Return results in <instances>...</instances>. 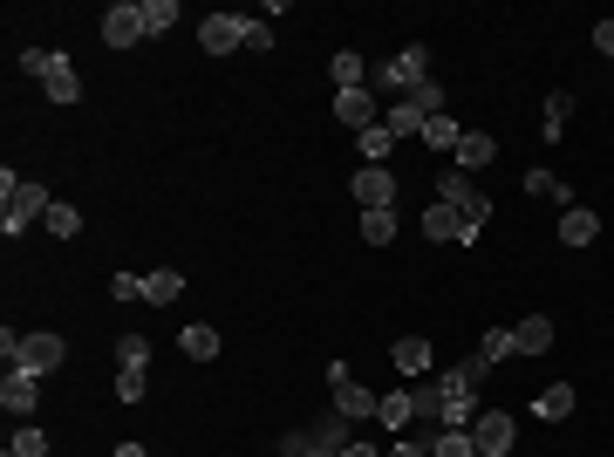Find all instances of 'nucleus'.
Returning <instances> with one entry per match:
<instances>
[{"instance_id": "nucleus-23", "label": "nucleus", "mask_w": 614, "mask_h": 457, "mask_svg": "<svg viewBox=\"0 0 614 457\" xmlns=\"http://www.w3.org/2000/svg\"><path fill=\"white\" fill-rule=\"evenodd\" d=\"M539 417L546 423H567L574 417V389H567V382H553V389H539V403H533Z\"/></svg>"}, {"instance_id": "nucleus-6", "label": "nucleus", "mask_w": 614, "mask_h": 457, "mask_svg": "<svg viewBox=\"0 0 614 457\" xmlns=\"http://www.w3.org/2000/svg\"><path fill=\"white\" fill-rule=\"evenodd\" d=\"M198 48H205V55L246 48V14H205V21H198Z\"/></svg>"}, {"instance_id": "nucleus-5", "label": "nucleus", "mask_w": 614, "mask_h": 457, "mask_svg": "<svg viewBox=\"0 0 614 457\" xmlns=\"http://www.w3.org/2000/svg\"><path fill=\"white\" fill-rule=\"evenodd\" d=\"M512 437H519V423L505 417V410H478V417H471V444H478V457H512Z\"/></svg>"}, {"instance_id": "nucleus-27", "label": "nucleus", "mask_w": 614, "mask_h": 457, "mask_svg": "<svg viewBox=\"0 0 614 457\" xmlns=\"http://www.w3.org/2000/svg\"><path fill=\"white\" fill-rule=\"evenodd\" d=\"M458 137H464V130H458V123H451V110H444V116H430V123H423V144H430V151H458Z\"/></svg>"}, {"instance_id": "nucleus-37", "label": "nucleus", "mask_w": 614, "mask_h": 457, "mask_svg": "<svg viewBox=\"0 0 614 457\" xmlns=\"http://www.w3.org/2000/svg\"><path fill=\"white\" fill-rule=\"evenodd\" d=\"M485 369H492V362H485V355H464V362H451V376H458V382H471V389H478V382H485Z\"/></svg>"}, {"instance_id": "nucleus-39", "label": "nucleus", "mask_w": 614, "mask_h": 457, "mask_svg": "<svg viewBox=\"0 0 614 457\" xmlns=\"http://www.w3.org/2000/svg\"><path fill=\"white\" fill-rule=\"evenodd\" d=\"M110 294H116V301H144V273H116Z\"/></svg>"}, {"instance_id": "nucleus-16", "label": "nucleus", "mask_w": 614, "mask_h": 457, "mask_svg": "<svg viewBox=\"0 0 614 457\" xmlns=\"http://www.w3.org/2000/svg\"><path fill=\"white\" fill-rule=\"evenodd\" d=\"M512 342H519V355H546V348H553V321H546V314H526V321L512 328Z\"/></svg>"}, {"instance_id": "nucleus-4", "label": "nucleus", "mask_w": 614, "mask_h": 457, "mask_svg": "<svg viewBox=\"0 0 614 457\" xmlns=\"http://www.w3.org/2000/svg\"><path fill=\"white\" fill-rule=\"evenodd\" d=\"M62 362H69V348H62V335H48V328H41V335H21L14 355H7V369H28V376H55Z\"/></svg>"}, {"instance_id": "nucleus-30", "label": "nucleus", "mask_w": 614, "mask_h": 457, "mask_svg": "<svg viewBox=\"0 0 614 457\" xmlns=\"http://www.w3.org/2000/svg\"><path fill=\"white\" fill-rule=\"evenodd\" d=\"M403 103H410V110H417L423 123H430V116H444V89H437V82H417V89H410Z\"/></svg>"}, {"instance_id": "nucleus-31", "label": "nucleus", "mask_w": 614, "mask_h": 457, "mask_svg": "<svg viewBox=\"0 0 614 457\" xmlns=\"http://www.w3.org/2000/svg\"><path fill=\"white\" fill-rule=\"evenodd\" d=\"M567 116H574V96H567V89H553V96H546V130H539V137H560V130H567Z\"/></svg>"}, {"instance_id": "nucleus-26", "label": "nucleus", "mask_w": 614, "mask_h": 457, "mask_svg": "<svg viewBox=\"0 0 614 457\" xmlns=\"http://www.w3.org/2000/svg\"><path fill=\"white\" fill-rule=\"evenodd\" d=\"M178 348H185V355H192V362H212V355H219V335H212V328H205V321H192V328H185V335H178Z\"/></svg>"}, {"instance_id": "nucleus-29", "label": "nucleus", "mask_w": 614, "mask_h": 457, "mask_svg": "<svg viewBox=\"0 0 614 457\" xmlns=\"http://www.w3.org/2000/svg\"><path fill=\"white\" fill-rule=\"evenodd\" d=\"M41 226L55 232V239H76V232H82V212H76V205H62V198H55V205H48V219H41Z\"/></svg>"}, {"instance_id": "nucleus-12", "label": "nucleus", "mask_w": 614, "mask_h": 457, "mask_svg": "<svg viewBox=\"0 0 614 457\" xmlns=\"http://www.w3.org/2000/svg\"><path fill=\"white\" fill-rule=\"evenodd\" d=\"M594 239H601V219L587 205H567L560 212V246H594Z\"/></svg>"}, {"instance_id": "nucleus-22", "label": "nucleus", "mask_w": 614, "mask_h": 457, "mask_svg": "<svg viewBox=\"0 0 614 457\" xmlns=\"http://www.w3.org/2000/svg\"><path fill=\"white\" fill-rule=\"evenodd\" d=\"M423 239H464V219L451 212V205H444V198L423 212Z\"/></svg>"}, {"instance_id": "nucleus-24", "label": "nucleus", "mask_w": 614, "mask_h": 457, "mask_svg": "<svg viewBox=\"0 0 614 457\" xmlns=\"http://www.w3.org/2000/svg\"><path fill=\"white\" fill-rule=\"evenodd\" d=\"M410 417H417V396H410V389H396V396H383V410H376V423H383V430H403Z\"/></svg>"}, {"instance_id": "nucleus-28", "label": "nucleus", "mask_w": 614, "mask_h": 457, "mask_svg": "<svg viewBox=\"0 0 614 457\" xmlns=\"http://www.w3.org/2000/svg\"><path fill=\"white\" fill-rule=\"evenodd\" d=\"M144 389H151V369H116V403H144Z\"/></svg>"}, {"instance_id": "nucleus-41", "label": "nucleus", "mask_w": 614, "mask_h": 457, "mask_svg": "<svg viewBox=\"0 0 614 457\" xmlns=\"http://www.w3.org/2000/svg\"><path fill=\"white\" fill-rule=\"evenodd\" d=\"M21 69H28V76H48V69H55V55H48V48H28V55H21Z\"/></svg>"}, {"instance_id": "nucleus-3", "label": "nucleus", "mask_w": 614, "mask_h": 457, "mask_svg": "<svg viewBox=\"0 0 614 457\" xmlns=\"http://www.w3.org/2000/svg\"><path fill=\"white\" fill-rule=\"evenodd\" d=\"M437 198H444L471 232H485V219H492V198L471 185V171H444V178H437Z\"/></svg>"}, {"instance_id": "nucleus-10", "label": "nucleus", "mask_w": 614, "mask_h": 457, "mask_svg": "<svg viewBox=\"0 0 614 457\" xmlns=\"http://www.w3.org/2000/svg\"><path fill=\"white\" fill-rule=\"evenodd\" d=\"M335 116H342L348 130H369V123H383V110H376V89H335Z\"/></svg>"}, {"instance_id": "nucleus-20", "label": "nucleus", "mask_w": 614, "mask_h": 457, "mask_svg": "<svg viewBox=\"0 0 614 457\" xmlns=\"http://www.w3.org/2000/svg\"><path fill=\"white\" fill-rule=\"evenodd\" d=\"M389 355H396V369H403V376H430V342H423V335H403Z\"/></svg>"}, {"instance_id": "nucleus-44", "label": "nucleus", "mask_w": 614, "mask_h": 457, "mask_svg": "<svg viewBox=\"0 0 614 457\" xmlns=\"http://www.w3.org/2000/svg\"><path fill=\"white\" fill-rule=\"evenodd\" d=\"M342 457H383L376 444H342Z\"/></svg>"}, {"instance_id": "nucleus-11", "label": "nucleus", "mask_w": 614, "mask_h": 457, "mask_svg": "<svg viewBox=\"0 0 614 457\" xmlns=\"http://www.w3.org/2000/svg\"><path fill=\"white\" fill-rule=\"evenodd\" d=\"M103 41H110V48H137V41H144L137 0H123V7H110V14H103Z\"/></svg>"}, {"instance_id": "nucleus-33", "label": "nucleus", "mask_w": 614, "mask_h": 457, "mask_svg": "<svg viewBox=\"0 0 614 457\" xmlns=\"http://www.w3.org/2000/svg\"><path fill=\"white\" fill-rule=\"evenodd\" d=\"M362 239H369V246H389V239H396V212H362Z\"/></svg>"}, {"instance_id": "nucleus-35", "label": "nucleus", "mask_w": 614, "mask_h": 457, "mask_svg": "<svg viewBox=\"0 0 614 457\" xmlns=\"http://www.w3.org/2000/svg\"><path fill=\"white\" fill-rule=\"evenodd\" d=\"M478 355H485V362H505V355H519V342H512V328H492V335L478 342Z\"/></svg>"}, {"instance_id": "nucleus-17", "label": "nucleus", "mask_w": 614, "mask_h": 457, "mask_svg": "<svg viewBox=\"0 0 614 457\" xmlns=\"http://www.w3.org/2000/svg\"><path fill=\"white\" fill-rule=\"evenodd\" d=\"M355 151H362V164H389V151H396L389 123H369V130H355Z\"/></svg>"}, {"instance_id": "nucleus-8", "label": "nucleus", "mask_w": 614, "mask_h": 457, "mask_svg": "<svg viewBox=\"0 0 614 457\" xmlns=\"http://www.w3.org/2000/svg\"><path fill=\"white\" fill-rule=\"evenodd\" d=\"M437 382H444L437 423H444V430H471V417H478V396H471V382H458V376H437Z\"/></svg>"}, {"instance_id": "nucleus-36", "label": "nucleus", "mask_w": 614, "mask_h": 457, "mask_svg": "<svg viewBox=\"0 0 614 457\" xmlns=\"http://www.w3.org/2000/svg\"><path fill=\"white\" fill-rule=\"evenodd\" d=\"M116 355H123L130 369H151V342H144V335H123V342H116Z\"/></svg>"}, {"instance_id": "nucleus-34", "label": "nucleus", "mask_w": 614, "mask_h": 457, "mask_svg": "<svg viewBox=\"0 0 614 457\" xmlns=\"http://www.w3.org/2000/svg\"><path fill=\"white\" fill-rule=\"evenodd\" d=\"M430 457H478V444H471V430H444V437L430 444Z\"/></svg>"}, {"instance_id": "nucleus-1", "label": "nucleus", "mask_w": 614, "mask_h": 457, "mask_svg": "<svg viewBox=\"0 0 614 457\" xmlns=\"http://www.w3.org/2000/svg\"><path fill=\"white\" fill-rule=\"evenodd\" d=\"M48 205H55L48 185H28V178L0 171V232H7V239H21L35 219H48Z\"/></svg>"}, {"instance_id": "nucleus-47", "label": "nucleus", "mask_w": 614, "mask_h": 457, "mask_svg": "<svg viewBox=\"0 0 614 457\" xmlns=\"http://www.w3.org/2000/svg\"><path fill=\"white\" fill-rule=\"evenodd\" d=\"M7 457H14V451H7Z\"/></svg>"}, {"instance_id": "nucleus-7", "label": "nucleus", "mask_w": 614, "mask_h": 457, "mask_svg": "<svg viewBox=\"0 0 614 457\" xmlns=\"http://www.w3.org/2000/svg\"><path fill=\"white\" fill-rule=\"evenodd\" d=\"M355 198H362V212H396V171L389 164H362L355 171Z\"/></svg>"}, {"instance_id": "nucleus-13", "label": "nucleus", "mask_w": 614, "mask_h": 457, "mask_svg": "<svg viewBox=\"0 0 614 457\" xmlns=\"http://www.w3.org/2000/svg\"><path fill=\"white\" fill-rule=\"evenodd\" d=\"M376 410H383V396H369L362 382H342V389H335V417L362 423V417H376Z\"/></svg>"}, {"instance_id": "nucleus-46", "label": "nucleus", "mask_w": 614, "mask_h": 457, "mask_svg": "<svg viewBox=\"0 0 614 457\" xmlns=\"http://www.w3.org/2000/svg\"><path fill=\"white\" fill-rule=\"evenodd\" d=\"M307 457H342V451H321V444H314V451H307Z\"/></svg>"}, {"instance_id": "nucleus-18", "label": "nucleus", "mask_w": 614, "mask_h": 457, "mask_svg": "<svg viewBox=\"0 0 614 457\" xmlns=\"http://www.w3.org/2000/svg\"><path fill=\"white\" fill-rule=\"evenodd\" d=\"M328 76H335V89H369V62H362L355 48H342V55L328 62Z\"/></svg>"}, {"instance_id": "nucleus-32", "label": "nucleus", "mask_w": 614, "mask_h": 457, "mask_svg": "<svg viewBox=\"0 0 614 457\" xmlns=\"http://www.w3.org/2000/svg\"><path fill=\"white\" fill-rule=\"evenodd\" d=\"M383 123H389V137H410V130L423 137V116L410 110V103H389V110H383Z\"/></svg>"}, {"instance_id": "nucleus-14", "label": "nucleus", "mask_w": 614, "mask_h": 457, "mask_svg": "<svg viewBox=\"0 0 614 457\" xmlns=\"http://www.w3.org/2000/svg\"><path fill=\"white\" fill-rule=\"evenodd\" d=\"M41 89H48V103H76V96H82V76H76V62H69V55H55V69L41 76Z\"/></svg>"}, {"instance_id": "nucleus-19", "label": "nucleus", "mask_w": 614, "mask_h": 457, "mask_svg": "<svg viewBox=\"0 0 614 457\" xmlns=\"http://www.w3.org/2000/svg\"><path fill=\"white\" fill-rule=\"evenodd\" d=\"M492 151H499V144H492V137H485V130H464L458 137V171H478V164H492Z\"/></svg>"}, {"instance_id": "nucleus-25", "label": "nucleus", "mask_w": 614, "mask_h": 457, "mask_svg": "<svg viewBox=\"0 0 614 457\" xmlns=\"http://www.w3.org/2000/svg\"><path fill=\"white\" fill-rule=\"evenodd\" d=\"M526 191H533V198H560V212H567V205H574V191L560 185V178H553V171H546V164H533V171H526Z\"/></svg>"}, {"instance_id": "nucleus-43", "label": "nucleus", "mask_w": 614, "mask_h": 457, "mask_svg": "<svg viewBox=\"0 0 614 457\" xmlns=\"http://www.w3.org/2000/svg\"><path fill=\"white\" fill-rule=\"evenodd\" d=\"M594 48H601V55H614V21H594Z\"/></svg>"}, {"instance_id": "nucleus-15", "label": "nucleus", "mask_w": 614, "mask_h": 457, "mask_svg": "<svg viewBox=\"0 0 614 457\" xmlns=\"http://www.w3.org/2000/svg\"><path fill=\"white\" fill-rule=\"evenodd\" d=\"M178 294H185V273H178V267H157V273H144V301H151V307H171Z\"/></svg>"}, {"instance_id": "nucleus-45", "label": "nucleus", "mask_w": 614, "mask_h": 457, "mask_svg": "<svg viewBox=\"0 0 614 457\" xmlns=\"http://www.w3.org/2000/svg\"><path fill=\"white\" fill-rule=\"evenodd\" d=\"M116 457H151V451L144 444H116Z\"/></svg>"}, {"instance_id": "nucleus-21", "label": "nucleus", "mask_w": 614, "mask_h": 457, "mask_svg": "<svg viewBox=\"0 0 614 457\" xmlns=\"http://www.w3.org/2000/svg\"><path fill=\"white\" fill-rule=\"evenodd\" d=\"M137 21H144V35H171L178 28V0H137Z\"/></svg>"}, {"instance_id": "nucleus-40", "label": "nucleus", "mask_w": 614, "mask_h": 457, "mask_svg": "<svg viewBox=\"0 0 614 457\" xmlns=\"http://www.w3.org/2000/svg\"><path fill=\"white\" fill-rule=\"evenodd\" d=\"M246 48H253V55H267V48H273V28H267V21H246Z\"/></svg>"}, {"instance_id": "nucleus-38", "label": "nucleus", "mask_w": 614, "mask_h": 457, "mask_svg": "<svg viewBox=\"0 0 614 457\" xmlns=\"http://www.w3.org/2000/svg\"><path fill=\"white\" fill-rule=\"evenodd\" d=\"M14 457H48V437H41L35 423H28V430H21V437H14Z\"/></svg>"}, {"instance_id": "nucleus-42", "label": "nucleus", "mask_w": 614, "mask_h": 457, "mask_svg": "<svg viewBox=\"0 0 614 457\" xmlns=\"http://www.w3.org/2000/svg\"><path fill=\"white\" fill-rule=\"evenodd\" d=\"M383 457H430V444H410V437H396V444H389Z\"/></svg>"}, {"instance_id": "nucleus-9", "label": "nucleus", "mask_w": 614, "mask_h": 457, "mask_svg": "<svg viewBox=\"0 0 614 457\" xmlns=\"http://www.w3.org/2000/svg\"><path fill=\"white\" fill-rule=\"evenodd\" d=\"M0 410H7V417H35L41 410V376L7 369V382H0Z\"/></svg>"}, {"instance_id": "nucleus-2", "label": "nucleus", "mask_w": 614, "mask_h": 457, "mask_svg": "<svg viewBox=\"0 0 614 457\" xmlns=\"http://www.w3.org/2000/svg\"><path fill=\"white\" fill-rule=\"evenodd\" d=\"M369 82L383 89L389 103H403L417 82H430V48H423V41H410V48H403V55H389V62H383V69H376Z\"/></svg>"}]
</instances>
